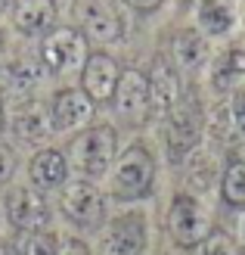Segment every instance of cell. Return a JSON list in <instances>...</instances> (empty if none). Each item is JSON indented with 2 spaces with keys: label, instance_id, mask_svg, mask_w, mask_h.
<instances>
[{
  "label": "cell",
  "instance_id": "6da1fadb",
  "mask_svg": "<svg viewBox=\"0 0 245 255\" xmlns=\"http://www.w3.org/2000/svg\"><path fill=\"white\" fill-rule=\"evenodd\" d=\"M69 168H75L84 181H99L112 171L118 159V134L112 125H90L69 143Z\"/></svg>",
  "mask_w": 245,
  "mask_h": 255
},
{
  "label": "cell",
  "instance_id": "7a4b0ae2",
  "mask_svg": "<svg viewBox=\"0 0 245 255\" xmlns=\"http://www.w3.org/2000/svg\"><path fill=\"white\" fill-rule=\"evenodd\" d=\"M156 187V156L143 143H131L118 152L112 171H109V193L118 202L146 199Z\"/></svg>",
  "mask_w": 245,
  "mask_h": 255
},
{
  "label": "cell",
  "instance_id": "3957f363",
  "mask_svg": "<svg viewBox=\"0 0 245 255\" xmlns=\"http://www.w3.org/2000/svg\"><path fill=\"white\" fill-rule=\"evenodd\" d=\"M164 227H167L171 243L180 249H199L205 243V237L214 231L205 202L192 193H177L171 199L167 215H164Z\"/></svg>",
  "mask_w": 245,
  "mask_h": 255
},
{
  "label": "cell",
  "instance_id": "277c9868",
  "mask_svg": "<svg viewBox=\"0 0 245 255\" xmlns=\"http://www.w3.org/2000/svg\"><path fill=\"white\" fill-rule=\"evenodd\" d=\"M37 56H41V66L50 75H72L84 69V62L90 56V44L75 25H56L53 31H47L41 37Z\"/></svg>",
  "mask_w": 245,
  "mask_h": 255
},
{
  "label": "cell",
  "instance_id": "5b68a950",
  "mask_svg": "<svg viewBox=\"0 0 245 255\" xmlns=\"http://www.w3.org/2000/svg\"><path fill=\"white\" fill-rule=\"evenodd\" d=\"M59 212L69 224L81 227V231H96L102 227L106 218V196L96 187V181H84V177H75L62 187L59 193Z\"/></svg>",
  "mask_w": 245,
  "mask_h": 255
},
{
  "label": "cell",
  "instance_id": "8992f818",
  "mask_svg": "<svg viewBox=\"0 0 245 255\" xmlns=\"http://www.w3.org/2000/svg\"><path fill=\"white\" fill-rule=\"evenodd\" d=\"M78 31L93 44H118L124 37V19L115 0H75L72 3Z\"/></svg>",
  "mask_w": 245,
  "mask_h": 255
},
{
  "label": "cell",
  "instance_id": "52a82bcc",
  "mask_svg": "<svg viewBox=\"0 0 245 255\" xmlns=\"http://www.w3.org/2000/svg\"><path fill=\"white\" fill-rule=\"evenodd\" d=\"M149 243V224L143 212H121L102 224V255H143Z\"/></svg>",
  "mask_w": 245,
  "mask_h": 255
},
{
  "label": "cell",
  "instance_id": "ba28073f",
  "mask_svg": "<svg viewBox=\"0 0 245 255\" xmlns=\"http://www.w3.org/2000/svg\"><path fill=\"white\" fill-rule=\"evenodd\" d=\"M3 212L9 227L19 234H41L50 224V202L34 187H12L3 199Z\"/></svg>",
  "mask_w": 245,
  "mask_h": 255
},
{
  "label": "cell",
  "instance_id": "9c48e42d",
  "mask_svg": "<svg viewBox=\"0 0 245 255\" xmlns=\"http://www.w3.org/2000/svg\"><path fill=\"white\" fill-rule=\"evenodd\" d=\"M202 112L199 106H183L177 103L167 112V128H164V140H167V159L171 162H183L199 149L202 140Z\"/></svg>",
  "mask_w": 245,
  "mask_h": 255
},
{
  "label": "cell",
  "instance_id": "30bf717a",
  "mask_svg": "<svg viewBox=\"0 0 245 255\" xmlns=\"http://www.w3.org/2000/svg\"><path fill=\"white\" fill-rule=\"evenodd\" d=\"M112 106L118 112V119L127 125H143L152 116V97H149V75L140 69H124L118 87H115Z\"/></svg>",
  "mask_w": 245,
  "mask_h": 255
},
{
  "label": "cell",
  "instance_id": "8fae6325",
  "mask_svg": "<svg viewBox=\"0 0 245 255\" xmlns=\"http://www.w3.org/2000/svg\"><path fill=\"white\" fill-rule=\"evenodd\" d=\"M93 103L90 97L81 91V87H62V91L53 94L50 100V128L56 134H72V131H84L90 128V119H93Z\"/></svg>",
  "mask_w": 245,
  "mask_h": 255
},
{
  "label": "cell",
  "instance_id": "7c38bea8",
  "mask_svg": "<svg viewBox=\"0 0 245 255\" xmlns=\"http://www.w3.org/2000/svg\"><path fill=\"white\" fill-rule=\"evenodd\" d=\"M118 78H121V69H118V62H115V56L102 53V50H90V56L81 69V91L90 97V103L93 106L112 103Z\"/></svg>",
  "mask_w": 245,
  "mask_h": 255
},
{
  "label": "cell",
  "instance_id": "4fadbf2b",
  "mask_svg": "<svg viewBox=\"0 0 245 255\" xmlns=\"http://www.w3.org/2000/svg\"><path fill=\"white\" fill-rule=\"evenodd\" d=\"M208 81L214 94L233 97L245 84V47H227L208 62Z\"/></svg>",
  "mask_w": 245,
  "mask_h": 255
},
{
  "label": "cell",
  "instance_id": "5bb4252c",
  "mask_svg": "<svg viewBox=\"0 0 245 255\" xmlns=\"http://www.w3.org/2000/svg\"><path fill=\"white\" fill-rule=\"evenodd\" d=\"M12 28L25 37H44L56 28V3L53 0H16L9 9Z\"/></svg>",
  "mask_w": 245,
  "mask_h": 255
},
{
  "label": "cell",
  "instance_id": "9a60e30c",
  "mask_svg": "<svg viewBox=\"0 0 245 255\" xmlns=\"http://www.w3.org/2000/svg\"><path fill=\"white\" fill-rule=\"evenodd\" d=\"M69 159L62 149H41L34 152V159L28 162V177L31 187L47 193V190H62L69 184Z\"/></svg>",
  "mask_w": 245,
  "mask_h": 255
},
{
  "label": "cell",
  "instance_id": "2e32d148",
  "mask_svg": "<svg viewBox=\"0 0 245 255\" xmlns=\"http://www.w3.org/2000/svg\"><path fill=\"white\" fill-rule=\"evenodd\" d=\"M239 22L236 0H199L196 3V28L205 37H227Z\"/></svg>",
  "mask_w": 245,
  "mask_h": 255
},
{
  "label": "cell",
  "instance_id": "e0dca14e",
  "mask_svg": "<svg viewBox=\"0 0 245 255\" xmlns=\"http://www.w3.org/2000/svg\"><path fill=\"white\" fill-rule=\"evenodd\" d=\"M171 56H174V66L183 69V72H199L211 62V47H208V37H205L199 28H183L174 34L171 41Z\"/></svg>",
  "mask_w": 245,
  "mask_h": 255
},
{
  "label": "cell",
  "instance_id": "ac0fdd59",
  "mask_svg": "<svg viewBox=\"0 0 245 255\" xmlns=\"http://www.w3.org/2000/svg\"><path fill=\"white\" fill-rule=\"evenodd\" d=\"M149 97H152V112H162V116H167L180 103V78L171 62L156 59L149 75Z\"/></svg>",
  "mask_w": 245,
  "mask_h": 255
},
{
  "label": "cell",
  "instance_id": "d6986e66",
  "mask_svg": "<svg viewBox=\"0 0 245 255\" xmlns=\"http://www.w3.org/2000/svg\"><path fill=\"white\" fill-rule=\"evenodd\" d=\"M12 134H16L22 143H44V140L53 134V128H50V112L41 103L19 106V112L12 116Z\"/></svg>",
  "mask_w": 245,
  "mask_h": 255
},
{
  "label": "cell",
  "instance_id": "ffe728a7",
  "mask_svg": "<svg viewBox=\"0 0 245 255\" xmlns=\"http://www.w3.org/2000/svg\"><path fill=\"white\" fill-rule=\"evenodd\" d=\"M221 199L230 209H245V159H230L221 171Z\"/></svg>",
  "mask_w": 245,
  "mask_h": 255
},
{
  "label": "cell",
  "instance_id": "44dd1931",
  "mask_svg": "<svg viewBox=\"0 0 245 255\" xmlns=\"http://www.w3.org/2000/svg\"><path fill=\"white\" fill-rule=\"evenodd\" d=\"M186 184H189V190H192V196H196V193H205V190L214 184V159L208 156V152L196 149V152L186 159Z\"/></svg>",
  "mask_w": 245,
  "mask_h": 255
},
{
  "label": "cell",
  "instance_id": "7402d4cb",
  "mask_svg": "<svg viewBox=\"0 0 245 255\" xmlns=\"http://www.w3.org/2000/svg\"><path fill=\"white\" fill-rule=\"evenodd\" d=\"M202 255H242V249H239L233 234L214 227V231L205 237V243H202Z\"/></svg>",
  "mask_w": 245,
  "mask_h": 255
},
{
  "label": "cell",
  "instance_id": "603a6c76",
  "mask_svg": "<svg viewBox=\"0 0 245 255\" xmlns=\"http://www.w3.org/2000/svg\"><path fill=\"white\" fill-rule=\"evenodd\" d=\"M22 255H59V240L56 234L41 231V234H25V243L19 249Z\"/></svg>",
  "mask_w": 245,
  "mask_h": 255
},
{
  "label": "cell",
  "instance_id": "cb8c5ba5",
  "mask_svg": "<svg viewBox=\"0 0 245 255\" xmlns=\"http://www.w3.org/2000/svg\"><path fill=\"white\" fill-rule=\"evenodd\" d=\"M227 109H230V119H233V131L245 137V87L227 100Z\"/></svg>",
  "mask_w": 245,
  "mask_h": 255
},
{
  "label": "cell",
  "instance_id": "d4e9b609",
  "mask_svg": "<svg viewBox=\"0 0 245 255\" xmlns=\"http://www.w3.org/2000/svg\"><path fill=\"white\" fill-rule=\"evenodd\" d=\"M16 174V152L6 143H0V187L9 184V177Z\"/></svg>",
  "mask_w": 245,
  "mask_h": 255
},
{
  "label": "cell",
  "instance_id": "484cf974",
  "mask_svg": "<svg viewBox=\"0 0 245 255\" xmlns=\"http://www.w3.org/2000/svg\"><path fill=\"white\" fill-rule=\"evenodd\" d=\"M59 255H90L87 243L78 237H66V240H59Z\"/></svg>",
  "mask_w": 245,
  "mask_h": 255
},
{
  "label": "cell",
  "instance_id": "4316f807",
  "mask_svg": "<svg viewBox=\"0 0 245 255\" xmlns=\"http://www.w3.org/2000/svg\"><path fill=\"white\" fill-rule=\"evenodd\" d=\"M124 6H131V9H137V12H156L164 0H121Z\"/></svg>",
  "mask_w": 245,
  "mask_h": 255
},
{
  "label": "cell",
  "instance_id": "83f0119b",
  "mask_svg": "<svg viewBox=\"0 0 245 255\" xmlns=\"http://www.w3.org/2000/svg\"><path fill=\"white\" fill-rule=\"evenodd\" d=\"M236 243L245 255V209H239V218H236Z\"/></svg>",
  "mask_w": 245,
  "mask_h": 255
},
{
  "label": "cell",
  "instance_id": "f1b7e54d",
  "mask_svg": "<svg viewBox=\"0 0 245 255\" xmlns=\"http://www.w3.org/2000/svg\"><path fill=\"white\" fill-rule=\"evenodd\" d=\"M12 3H16V0H0V12H6V9H12Z\"/></svg>",
  "mask_w": 245,
  "mask_h": 255
},
{
  "label": "cell",
  "instance_id": "f546056e",
  "mask_svg": "<svg viewBox=\"0 0 245 255\" xmlns=\"http://www.w3.org/2000/svg\"><path fill=\"white\" fill-rule=\"evenodd\" d=\"M0 255H22L19 249H12V246H3V249H0Z\"/></svg>",
  "mask_w": 245,
  "mask_h": 255
},
{
  "label": "cell",
  "instance_id": "4dcf8cb0",
  "mask_svg": "<svg viewBox=\"0 0 245 255\" xmlns=\"http://www.w3.org/2000/svg\"><path fill=\"white\" fill-rule=\"evenodd\" d=\"M3 44H6V34H3V28H0V56H3Z\"/></svg>",
  "mask_w": 245,
  "mask_h": 255
},
{
  "label": "cell",
  "instance_id": "1f68e13d",
  "mask_svg": "<svg viewBox=\"0 0 245 255\" xmlns=\"http://www.w3.org/2000/svg\"><path fill=\"white\" fill-rule=\"evenodd\" d=\"M239 19L245 22V0H242V6H239Z\"/></svg>",
  "mask_w": 245,
  "mask_h": 255
},
{
  "label": "cell",
  "instance_id": "d6a6232c",
  "mask_svg": "<svg viewBox=\"0 0 245 255\" xmlns=\"http://www.w3.org/2000/svg\"><path fill=\"white\" fill-rule=\"evenodd\" d=\"M0 122H3V100H0Z\"/></svg>",
  "mask_w": 245,
  "mask_h": 255
},
{
  "label": "cell",
  "instance_id": "836d02e7",
  "mask_svg": "<svg viewBox=\"0 0 245 255\" xmlns=\"http://www.w3.org/2000/svg\"><path fill=\"white\" fill-rule=\"evenodd\" d=\"M189 3H199V0H189Z\"/></svg>",
  "mask_w": 245,
  "mask_h": 255
}]
</instances>
